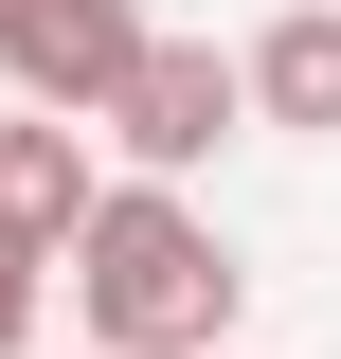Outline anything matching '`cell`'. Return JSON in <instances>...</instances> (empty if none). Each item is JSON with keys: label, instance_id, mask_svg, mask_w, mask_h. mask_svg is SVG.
<instances>
[{"label": "cell", "instance_id": "1", "mask_svg": "<svg viewBox=\"0 0 341 359\" xmlns=\"http://www.w3.org/2000/svg\"><path fill=\"white\" fill-rule=\"evenodd\" d=\"M252 306L234 233L180 198V180H108V216L72 233V341H126V359H215Z\"/></svg>", "mask_w": 341, "mask_h": 359}, {"label": "cell", "instance_id": "2", "mask_svg": "<svg viewBox=\"0 0 341 359\" xmlns=\"http://www.w3.org/2000/svg\"><path fill=\"white\" fill-rule=\"evenodd\" d=\"M234 126H252V54H215V36H162L126 90H108V162L126 180H198Z\"/></svg>", "mask_w": 341, "mask_h": 359}, {"label": "cell", "instance_id": "3", "mask_svg": "<svg viewBox=\"0 0 341 359\" xmlns=\"http://www.w3.org/2000/svg\"><path fill=\"white\" fill-rule=\"evenodd\" d=\"M162 54V18L144 0H0V90L18 108H90L108 126V90Z\"/></svg>", "mask_w": 341, "mask_h": 359}, {"label": "cell", "instance_id": "4", "mask_svg": "<svg viewBox=\"0 0 341 359\" xmlns=\"http://www.w3.org/2000/svg\"><path fill=\"white\" fill-rule=\"evenodd\" d=\"M108 144H90V108H18V90H0V216L18 233H54V252H72L90 216H108Z\"/></svg>", "mask_w": 341, "mask_h": 359}, {"label": "cell", "instance_id": "5", "mask_svg": "<svg viewBox=\"0 0 341 359\" xmlns=\"http://www.w3.org/2000/svg\"><path fill=\"white\" fill-rule=\"evenodd\" d=\"M252 126L341 144V0H288V18L252 36Z\"/></svg>", "mask_w": 341, "mask_h": 359}, {"label": "cell", "instance_id": "6", "mask_svg": "<svg viewBox=\"0 0 341 359\" xmlns=\"http://www.w3.org/2000/svg\"><path fill=\"white\" fill-rule=\"evenodd\" d=\"M54 269H72L54 233H18V216H0V359H36V323H54Z\"/></svg>", "mask_w": 341, "mask_h": 359}, {"label": "cell", "instance_id": "7", "mask_svg": "<svg viewBox=\"0 0 341 359\" xmlns=\"http://www.w3.org/2000/svg\"><path fill=\"white\" fill-rule=\"evenodd\" d=\"M72 359H126V341H72Z\"/></svg>", "mask_w": 341, "mask_h": 359}, {"label": "cell", "instance_id": "8", "mask_svg": "<svg viewBox=\"0 0 341 359\" xmlns=\"http://www.w3.org/2000/svg\"><path fill=\"white\" fill-rule=\"evenodd\" d=\"M215 359H252V341H215Z\"/></svg>", "mask_w": 341, "mask_h": 359}]
</instances>
